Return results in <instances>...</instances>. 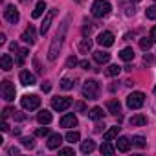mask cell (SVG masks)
<instances>
[{
    "label": "cell",
    "mask_w": 156,
    "mask_h": 156,
    "mask_svg": "<svg viewBox=\"0 0 156 156\" xmlns=\"http://www.w3.org/2000/svg\"><path fill=\"white\" fill-rule=\"evenodd\" d=\"M66 28H68V19L61 24V30L55 33V37H53V41H51V46H50V50H48V59H50V61H55V59L59 57L61 48H62V41H64V35H66Z\"/></svg>",
    "instance_id": "obj_1"
},
{
    "label": "cell",
    "mask_w": 156,
    "mask_h": 156,
    "mask_svg": "<svg viewBox=\"0 0 156 156\" xmlns=\"http://www.w3.org/2000/svg\"><path fill=\"white\" fill-rule=\"evenodd\" d=\"M99 83L96 81V79H88L87 83H85V87H83V96L87 98V99H98L99 98Z\"/></svg>",
    "instance_id": "obj_2"
},
{
    "label": "cell",
    "mask_w": 156,
    "mask_h": 156,
    "mask_svg": "<svg viewBox=\"0 0 156 156\" xmlns=\"http://www.w3.org/2000/svg\"><path fill=\"white\" fill-rule=\"evenodd\" d=\"M108 13H110V2H107V0H96L92 4V15L96 19H103Z\"/></svg>",
    "instance_id": "obj_3"
},
{
    "label": "cell",
    "mask_w": 156,
    "mask_h": 156,
    "mask_svg": "<svg viewBox=\"0 0 156 156\" xmlns=\"http://www.w3.org/2000/svg\"><path fill=\"white\" fill-rule=\"evenodd\" d=\"M145 103V94L143 92H132L129 98H127V107L129 108H141Z\"/></svg>",
    "instance_id": "obj_4"
},
{
    "label": "cell",
    "mask_w": 156,
    "mask_h": 156,
    "mask_svg": "<svg viewBox=\"0 0 156 156\" xmlns=\"http://www.w3.org/2000/svg\"><path fill=\"white\" fill-rule=\"evenodd\" d=\"M20 105H22V108H26V110H35V108L41 107V98L35 96V94L24 96V98L20 99Z\"/></svg>",
    "instance_id": "obj_5"
},
{
    "label": "cell",
    "mask_w": 156,
    "mask_h": 156,
    "mask_svg": "<svg viewBox=\"0 0 156 156\" xmlns=\"http://www.w3.org/2000/svg\"><path fill=\"white\" fill-rule=\"evenodd\" d=\"M0 90H2V98H4L6 101H13V99H15L17 90H15V85H13L11 81H2Z\"/></svg>",
    "instance_id": "obj_6"
},
{
    "label": "cell",
    "mask_w": 156,
    "mask_h": 156,
    "mask_svg": "<svg viewBox=\"0 0 156 156\" xmlns=\"http://www.w3.org/2000/svg\"><path fill=\"white\" fill-rule=\"evenodd\" d=\"M72 107V99L70 98H53L51 99V108L53 110H59V112H64L66 108Z\"/></svg>",
    "instance_id": "obj_7"
},
{
    "label": "cell",
    "mask_w": 156,
    "mask_h": 156,
    "mask_svg": "<svg viewBox=\"0 0 156 156\" xmlns=\"http://www.w3.org/2000/svg\"><path fill=\"white\" fill-rule=\"evenodd\" d=\"M98 44H101V46H105V48L112 46V44H114V33H112V31H101V33L98 35Z\"/></svg>",
    "instance_id": "obj_8"
},
{
    "label": "cell",
    "mask_w": 156,
    "mask_h": 156,
    "mask_svg": "<svg viewBox=\"0 0 156 156\" xmlns=\"http://www.w3.org/2000/svg\"><path fill=\"white\" fill-rule=\"evenodd\" d=\"M4 17H6V20L11 22V24H17L19 19H20V15H19V11H17L15 6H8V8L4 9Z\"/></svg>",
    "instance_id": "obj_9"
},
{
    "label": "cell",
    "mask_w": 156,
    "mask_h": 156,
    "mask_svg": "<svg viewBox=\"0 0 156 156\" xmlns=\"http://www.w3.org/2000/svg\"><path fill=\"white\" fill-rule=\"evenodd\" d=\"M19 79H20V83H22L24 87H33V85H35V75H33L30 70H22L20 75H19Z\"/></svg>",
    "instance_id": "obj_10"
},
{
    "label": "cell",
    "mask_w": 156,
    "mask_h": 156,
    "mask_svg": "<svg viewBox=\"0 0 156 156\" xmlns=\"http://www.w3.org/2000/svg\"><path fill=\"white\" fill-rule=\"evenodd\" d=\"M55 15H57V9H50V11L46 13L44 20H42V24H41V33H42V35L50 30V24H51V20L55 19Z\"/></svg>",
    "instance_id": "obj_11"
},
{
    "label": "cell",
    "mask_w": 156,
    "mask_h": 156,
    "mask_svg": "<svg viewBox=\"0 0 156 156\" xmlns=\"http://www.w3.org/2000/svg\"><path fill=\"white\" fill-rule=\"evenodd\" d=\"M75 125H77V118H75L73 114H64V116L61 118V127L72 129V127H75Z\"/></svg>",
    "instance_id": "obj_12"
},
{
    "label": "cell",
    "mask_w": 156,
    "mask_h": 156,
    "mask_svg": "<svg viewBox=\"0 0 156 156\" xmlns=\"http://www.w3.org/2000/svg\"><path fill=\"white\" fill-rule=\"evenodd\" d=\"M20 39H22L26 44H33V42H35V28L30 24V26L26 28V31L22 33V37H20Z\"/></svg>",
    "instance_id": "obj_13"
},
{
    "label": "cell",
    "mask_w": 156,
    "mask_h": 156,
    "mask_svg": "<svg viewBox=\"0 0 156 156\" xmlns=\"http://www.w3.org/2000/svg\"><path fill=\"white\" fill-rule=\"evenodd\" d=\"M61 143H62V136H61L59 132H57V134H51V136L48 138V149H59Z\"/></svg>",
    "instance_id": "obj_14"
},
{
    "label": "cell",
    "mask_w": 156,
    "mask_h": 156,
    "mask_svg": "<svg viewBox=\"0 0 156 156\" xmlns=\"http://www.w3.org/2000/svg\"><path fill=\"white\" fill-rule=\"evenodd\" d=\"M116 149H118L119 152H129V149H130V140H129L127 136L118 138V145H116Z\"/></svg>",
    "instance_id": "obj_15"
},
{
    "label": "cell",
    "mask_w": 156,
    "mask_h": 156,
    "mask_svg": "<svg viewBox=\"0 0 156 156\" xmlns=\"http://www.w3.org/2000/svg\"><path fill=\"white\" fill-rule=\"evenodd\" d=\"M94 59H96V62L105 64V62L110 61V53H107V51H103V50H98V51H94Z\"/></svg>",
    "instance_id": "obj_16"
},
{
    "label": "cell",
    "mask_w": 156,
    "mask_h": 156,
    "mask_svg": "<svg viewBox=\"0 0 156 156\" xmlns=\"http://www.w3.org/2000/svg\"><path fill=\"white\" fill-rule=\"evenodd\" d=\"M107 108H108V112L114 114V116H119V112H121V105H119L118 99H110V101L107 103Z\"/></svg>",
    "instance_id": "obj_17"
},
{
    "label": "cell",
    "mask_w": 156,
    "mask_h": 156,
    "mask_svg": "<svg viewBox=\"0 0 156 156\" xmlns=\"http://www.w3.org/2000/svg\"><path fill=\"white\" fill-rule=\"evenodd\" d=\"M37 121H39L41 125H50V123H51V112L41 110V112L37 114Z\"/></svg>",
    "instance_id": "obj_18"
},
{
    "label": "cell",
    "mask_w": 156,
    "mask_h": 156,
    "mask_svg": "<svg viewBox=\"0 0 156 156\" xmlns=\"http://www.w3.org/2000/svg\"><path fill=\"white\" fill-rule=\"evenodd\" d=\"M129 123H130L132 127H141V125H147V116H143V114H136V116H132V118L129 119Z\"/></svg>",
    "instance_id": "obj_19"
},
{
    "label": "cell",
    "mask_w": 156,
    "mask_h": 156,
    "mask_svg": "<svg viewBox=\"0 0 156 156\" xmlns=\"http://www.w3.org/2000/svg\"><path fill=\"white\" fill-rule=\"evenodd\" d=\"M119 129H121V127H118V125H116V127H110V129H108V130L103 134V140H105V141H112L114 138H118V134H119Z\"/></svg>",
    "instance_id": "obj_20"
},
{
    "label": "cell",
    "mask_w": 156,
    "mask_h": 156,
    "mask_svg": "<svg viewBox=\"0 0 156 156\" xmlns=\"http://www.w3.org/2000/svg\"><path fill=\"white\" fill-rule=\"evenodd\" d=\"M0 64H2V70H11L13 68V61L9 57V53H2V57H0Z\"/></svg>",
    "instance_id": "obj_21"
},
{
    "label": "cell",
    "mask_w": 156,
    "mask_h": 156,
    "mask_svg": "<svg viewBox=\"0 0 156 156\" xmlns=\"http://www.w3.org/2000/svg\"><path fill=\"white\" fill-rule=\"evenodd\" d=\"M77 48H79V51H81V53H88V51H90V48H92V41L85 37V39H81V41H79Z\"/></svg>",
    "instance_id": "obj_22"
},
{
    "label": "cell",
    "mask_w": 156,
    "mask_h": 156,
    "mask_svg": "<svg viewBox=\"0 0 156 156\" xmlns=\"http://www.w3.org/2000/svg\"><path fill=\"white\" fill-rule=\"evenodd\" d=\"M103 116H105V112H103V108H99V107H94L92 110H88V118L94 119V121L103 119Z\"/></svg>",
    "instance_id": "obj_23"
},
{
    "label": "cell",
    "mask_w": 156,
    "mask_h": 156,
    "mask_svg": "<svg viewBox=\"0 0 156 156\" xmlns=\"http://www.w3.org/2000/svg\"><path fill=\"white\" fill-rule=\"evenodd\" d=\"M94 149H96V143H94L92 140H85V141H81V152H83V154H90Z\"/></svg>",
    "instance_id": "obj_24"
},
{
    "label": "cell",
    "mask_w": 156,
    "mask_h": 156,
    "mask_svg": "<svg viewBox=\"0 0 156 156\" xmlns=\"http://www.w3.org/2000/svg\"><path fill=\"white\" fill-rule=\"evenodd\" d=\"M119 59H121V61H127V62L132 61V59H134V50H132V48H123V50L119 51Z\"/></svg>",
    "instance_id": "obj_25"
},
{
    "label": "cell",
    "mask_w": 156,
    "mask_h": 156,
    "mask_svg": "<svg viewBox=\"0 0 156 156\" xmlns=\"http://www.w3.org/2000/svg\"><path fill=\"white\" fill-rule=\"evenodd\" d=\"M44 11H46V2H44V0H41V2H39V4L35 6V9H33L31 17H33V19H39V17H41V15H42Z\"/></svg>",
    "instance_id": "obj_26"
},
{
    "label": "cell",
    "mask_w": 156,
    "mask_h": 156,
    "mask_svg": "<svg viewBox=\"0 0 156 156\" xmlns=\"http://www.w3.org/2000/svg\"><path fill=\"white\" fill-rule=\"evenodd\" d=\"M119 72H121V68H119L118 64H110V66L105 70V75H107V77H116V75H119Z\"/></svg>",
    "instance_id": "obj_27"
},
{
    "label": "cell",
    "mask_w": 156,
    "mask_h": 156,
    "mask_svg": "<svg viewBox=\"0 0 156 156\" xmlns=\"http://www.w3.org/2000/svg\"><path fill=\"white\" fill-rule=\"evenodd\" d=\"M99 151H101V154H108V156H110V154H114V152H116V147H114L112 143L105 141V143L101 145V149H99Z\"/></svg>",
    "instance_id": "obj_28"
},
{
    "label": "cell",
    "mask_w": 156,
    "mask_h": 156,
    "mask_svg": "<svg viewBox=\"0 0 156 156\" xmlns=\"http://www.w3.org/2000/svg\"><path fill=\"white\" fill-rule=\"evenodd\" d=\"M79 140H81V136H79L77 130H70L66 134V141H70V143H75V141H79Z\"/></svg>",
    "instance_id": "obj_29"
},
{
    "label": "cell",
    "mask_w": 156,
    "mask_h": 156,
    "mask_svg": "<svg viewBox=\"0 0 156 156\" xmlns=\"http://www.w3.org/2000/svg\"><path fill=\"white\" fill-rule=\"evenodd\" d=\"M20 141H22V145H24L26 149H33V147H35V138H33V136H26V138H22Z\"/></svg>",
    "instance_id": "obj_30"
},
{
    "label": "cell",
    "mask_w": 156,
    "mask_h": 156,
    "mask_svg": "<svg viewBox=\"0 0 156 156\" xmlns=\"http://www.w3.org/2000/svg\"><path fill=\"white\" fill-rule=\"evenodd\" d=\"M151 46H152V39H151V37H149V39H147V37H143V39L140 41V48H141V50L149 51V48H151Z\"/></svg>",
    "instance_id": "obj_31"
},
{
    "label": "cell",
    "mask_w": 156,
    "mask_h": 156,
    "mask_svg": "<svg viewBox=\"0 0 156 156\" xmlns=\"http://www.w3.org/2000/svg\"><path fill=\"white\" fill-rule=\"evenodd\" d=\"M132 145H136V147H140V149H141V147H145V145H147V141H145V138H143V136H134V138H132Z\"/></svg>",
    "instance_id": "obj_32"
},
{
    "label": "cell",
    "mask_w": 156,
    "mask_h": 156,
    "mask_svg": "<svg viewBox=\"0 0 156 156\" xmlns=\"http://www.w3.org/2000/svg\"><path fill=\"white\" fill-rule=\"evenodd\" d=\"M145 15H147V19H151V20H156V6H151V8H147V9H145Z\"/></svg>",
    "instance_id": "obj_33"
},
{
    "label": "cell",
    "mask_w": 156,
    "mask_h": 156,
    "mask_svg": "<svg viewBox=\"0 0 156 156\" xmlns=\"http://www.w3.org/2000/svg\"><path fill=\"white\" fill-rule=\"evenodd\" d=\"M61 88H62V90H70V88H73L72 79H66V77H64V79L61 81Z\"/></svg>",
    "instance_id": "obj_34"
},
{
    "label": "cell",
    "mask_w": 156,
    "mask_h": 156,
    "mask_svg": "<svg viewBox=\"0 0 156 156\" xmlns=\"http://www.w3.org/2000/svg\"><path fill=\"white\" fill-rule=\"evenodd\" d=\"M50 134V129L44 125V127H39L37 130H35V136H48Z\"/></svg>",
    "instance_id": "obj_35"
},
{
    "label": "cell",
    "mask_w": 156,
    "mask_h": 156,
    "mask_svg": "<svg viewBox=\"0 0 156 156\" xmlns=\"http://www.w3.org/2000/svg\"><path fill=\"white\" fill-rule=\"evenodd\" d=\"M17 53H19V61H17V62H19V64H22V62H24V59H26V55H28V50H19Z\"/></svg>",
    "instance_id": "obj_36"
},
{
    "label": "cell",
    "mask_w": 156,
    "mask_h": 156,
    "mask_svg": "<svg viewBox=\"0 0 156 156\" xmlns=\"http://www.w3.org/2000/svg\"><path fill=\"white\" fill-rule=\"evenodd\" d=\"M11 116H13L15 119H19V121H24V119H26V116H24V114H20V112H19V110H15V108H13Z\"/></svg>",
    "instance_id": "obj_37"
},
{
    "label": "cell",
    "mask_w": 156,
    "mask_h": 156,
    "mask_svg": "<svg viewBox=\"0 0 156 156\" xmlns=\"http://www.w3.org/2000/svg\"><path fill=\"white\" fill-rule=\"evenodd\" d=\"M75 108H77V110H79V112H85V114H88V110H87V107H85V103H81V101H79V103H75Z\"/></svg>",
    "instance_id": "obj_38"
},
{
    "label": "cell",
    "mask_w": 156,
    "mask_h": 156,
    "mask_svg": "<svg viewBox=\"0 0 156 156\" xmlns=\"http://www.w3.org/2000/svg\"><path fill=\"white\" fill-rule=\"evenodd\" d=\"M77 64V59L75 57H68V61H66V68H72V66H75Z\"/></svg>",
    "instance_id": "obj_39"
},
{
    "label": "cell",
    "mask_w": 156,
    "mask_h": 156,
    "mask_svg": "<svg viewBox=\"0 0 156 156\" xmlns=\"http://www.w3.org/2000/svg\"><path fill=\"white\" fill-rule=\"evenodd\" d=\"M59 154H73V149H72V147H64V149H59Z\"/></svg>",
    "instance_id": "obj_40"
},
{
    "label": "cell",
    "mask_w": 156,
    "mask_h": 156,
    "mask_svg": "<svg viewBox=\"0 0 156 156\" xmlns=\"http://www.w3.org/2000/svg\"><path fill=\"white\" fill-rule=\"evenodd\" d=\"M41 88H42V92H50V88H51V85H50L48 81H44V83L41 85Z\"/></svg>",
    "instance_id": "obj_41"
},
{
    "label": "cell",
    "mask_w": 156,
    "mask_h": 156,
    "mask_svg": "<svg viewBox=\"0 0 156 156\" xmlns=\"http://www.w3.org/2000/svg\"><path fill=\"white\" fill-rule=\"evenodd\" d=\"M151 39H152V42H156V26L154 28H151V35H149Z\"/></svg>",
    "instance_id": "obj_42"
},
{
    "label": "cell",
    "mask_w": 156,
    "mask_h": 156,
    "mask_svg": "<svg viewBox=\"0 0 156 156\" xmlns=\"http://www.w3.org/2000/svg\"><path fill=\"white\" fill-rule=\"evenodd\" d=\"M79 64H81V68H85V70H88V68H90V62H88V61H81Z\"/></svg>",
    "instance_id": "obj_43"
},
{
    "label": "cell",
    "mask_w": 156,
    "mask_h": 156,
    "mask_svg": "<svg viewBox=\"0 0 156 156\" xmlns=\"http://www.w3.org/2000/svg\"><path fill=\"white\" fill-rule=\"evenodd\" d=\"M2 130H4V132H8V130H9V125L6 123V119L2 121Z\"/></svg>",
    "instance_id": "obj_44"
},
{
    "label": "cell",
    "mask_w": 156,
    "mask_h": 156,
    "mask_svg": "<svg viewBox=\"0 0 156 156\" xmlns=\"http://www.w3.org/2000/svg\"><path fill=\"white\" fill-rule=\"evenodd\" d=\"M90 30H92L90 26H85V28H83V33H85V35H90Z\"/></svg>",
    "instance_id": "obj_45"
},
{
    "label": "cell",
    "mask_w": 156,
    "mask_h": 156,
    "mask_svg": "<svg viewBox=\"0 0 156 156\" xmlns=\"http://www.w3.org/2000/svg\"><path fill=\"white\" fill-rule=\"evenodd\" d=\"M19 152H20V151H19L17 147H11V149H9V154H19Z\"/></svg>",
    "instance_id": "obj_46"
},
{
    "label": "cell",
    "mask_w": 156,
    "mask_h": 156,
    "mask_svg": "<svg viewBox=\"0 0 156 156\" xmlns=\"http://www.w3.org/2000/svg\"><path fill=\"white\" fill-rule=\"evenodd\" d=\"M6 42V35L4 33H0V44H4Z\"/></svg>",
    "instance_id": "obj_47"
},
{
    "label": "cell",
    "mask_w": 156,
    "mask_h": 156,
    "mask_svg": "<svg viewBox=\"0 0 156 156\" xmlns=\"http://www.w3.org/2000/svg\"><path fill=\"white\" fill-rule=\"evenodd\" d=\"M20 2H30V0H20Z\"/></svg>",
    "instance_id": "obj_48"
},
{
    "label": "cell",
    "mask_w": 156,
    "mask_h": 156,
    "mask_svg": "<svg viewBox=\"0 0 156 156\" xmlns=\"http://www.w3.org/2000/svg\"><path fill=\"white\" fill-rule=\"evenodd\" d=\"M154 94H156V87H154Z\"/></svg>",
    "instance_id": "obj_49"
},
{
    "label": "cell",
    "mask_w": 156,
    "mask_h": 156,
    "mask_svg": "<svg viewBox=\"0 0 156 156\" xmlns=\"http://www.w3.org/2000/svg\"><path fill=\"white\" fill-rule=\"evenodd\" d=\"M134 2H140V0H134Z\"/></svg>",
    "instance_id": "obj_50"
}]
</instances>
